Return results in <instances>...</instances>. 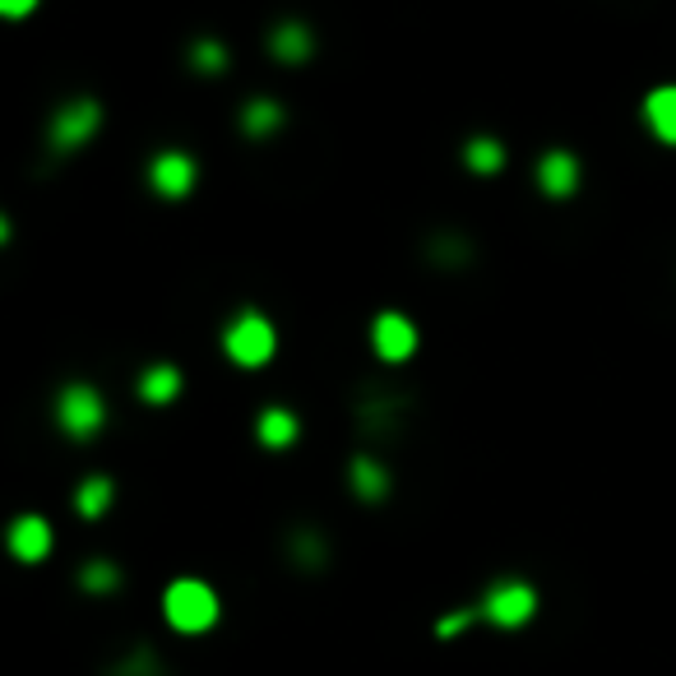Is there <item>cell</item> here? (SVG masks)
<instances>
[{"label": "cell", "mask_w": 676, "mask_h": 676, "mask_svg": "<svg viewBox=\"0 0 676 676\" xmlns=\"http://www.w3.org/2000/svg\"><path fill=\"white\" fill-rule=\"evenodd\" d=\"M162 617L172 630H181V635H204V630L218 626L223 602L204 579H172L162 594Z\"/></svg>", "instance_id": "6da1fadb"}, {"label": "cell", "mask_w": 676, "mask_h": 676, "mask_svg": "<svg viewBox=\"0 0 676 676\" xmlns=\"http://www.w3.org/2000/svg\"><path fill=\"white\" fill-rule=\"evenodd\" d=\"M273 348H279L273 320H269L264 311H256V306H241V311L227 320V329H223V352H227L241 371L264 367L269 357H273Z\"/></svg>", "instance_id": "7a4b0ae2"}, {"label": "cell", "mask_w": 676, "mask_h": 676, "mask_svg": "<svg viewBox=\"0 0 676 676\" xmlns=\"http://www.w3.org/2000/svg\"><path fill=\"white\" fill-rule=\"evenodd\" d=\"M56 427L70 440H98L108 427V398H102L89 380H70L56 394Z\"/></svg>", "instance_id": "3957f363"}, {"label": "cell", "mask_w": 676, "mask_h": 676, "mask_svg": "<svg viewBox=\"0 0 676 676\" xmlns=\"http://www.w3.org/2000/svg\"><path fill=\"white\" fill-rule=\"evenodd\" d=\"M477 611H482V621L496 630H523L538 617V588L528 579H496V584H487Z\"/></svg>", "instance_id": "277c9868"}, {"label": "cell", "mask_w": 676, "mask_h": 676, "mask_svg": "<svg viewBox=\"0 0 676 676\" xmlns=\"http://www.w3.org/2000/svg\"><path fill=\"white\" fill-rule=\"evenodd\" d=\"M98 131H102V102L98 98H70L60 112H52L47 144H52V154H79Z\"/></svg>", "instance_id": "5b68a950"}, {"label": "cell", "mask_w": 676, "mask_h": 676, "mask_svg": "<svg viewBox=\"0 0 676 676\" xmlns=\"http://www.w3.org/2000/svg\"><path fill=\"white\" fill-rule=\"evenodd\" d=\"M200 185V162L190 158L185 149H162L149 162V190L162 200H185L190 190Z\"/></svg>", "instance_id": "8992f818"}, {"label": "cell", "mask_w": 676, "mask_h": 676, "mask_svg": "<svg viewBox=\"0 0 676 676\" xmlns=\"http://www.w3.org/2000/svg\"><path fill=\"white\" fill-rule=\"evenodd\" d=\"M371 348H375L380 362H390V367L408 362V357L417 352V325L404 311H380L371 320Z\"/></svg>", "instance_id": "52a82bcc"}, {"label": "cell", "mask_w": 676, "mask_h": 676, "mask_svg": "<svg viewBox=\"0 0 676 676\" xmlns=\"http://www.w3.org/2000/svg\"><path fill=\"white\" fill-rule=\"evenodd\" d=\"M5 547H10V556L19 565H42V561L52 556L56 533H52V523L42 519V515H19L5 528Z\"/></svg>", "instance_id": "ba28073f"}, {"label": "cell", "mask_w": 676, "mask_h": 676, "mask_svg": "<svg viewBox=\"0 0 676 676\" xmlns=\"http://www.w3.org/2000/svg\"><path fill=\"white\" fill-rule=\"evenodd\" d=\"M584 181V167L570 149H547L538 158V190L547 200H570Z\"/></svg>", "instance_id": "9c48e42d"}, {"label": "cell", "mask_w": 676, "mask_h": 676, "mask_svg": "<svg viewBox=\"0 0 676 676\" xmlns=\"http://www.w3.org/2000/svg\"><path fill=\"white\" fill-rule=\"evenodd\" d=\"M264 47L279 66H306V60L315 56V33H311V24H302V19H283V24L269 29Z\"/></svg>", "instance_id": "30bf717a"}, {"label": "cell", "mask_w": 676, "mask_h": 676, "mask_svg": "<svg viewBox=\"0 0 676 676\" xmlns=\"http://www.w3.org/2000/svg\"><path fill=\"white\" fill-rule=\"evenodd\" d=\"M348 482H352V496L357 500H367V505H375V500H385L390 496V469L380 463L375 454H352V463H348Z\"/></svg>", "instance_id": "8fae6325"}, {"label": "cell", "mask_w": 676, "mask_h": 676, "mask_svg": "<svg viewBox=\"0 0 676 676\" xmlns=\"http://www.w3.org/2000/svg\"><path fill=\"white\" fill-rule=\"evenodd\" d=\"M297 436H302V421H297V413H292V408L273 404V408H264L256 417V440H260L264 450H273V454L292 450V446H297Z\"/></svg>", "instance_id": "7c38bea8"}, {"label": "cell", "mask_w": 676, "mask_h": 676, "mask_svg": "<svg viewBox=\"0 0 676 676\" xmlns=\"http://www.w3.org/2000/svg\"><path fill=\"white\" fill-rule=\"evenodd\" d=\"M329 556H334V547H329V538L320 533V528H292L288 533V561L297 570L320 575V570L329 565Z\"/></svg>", "instance_id": "4fadbf2b"}, {"label": "cell", "mask_w": 676, "mask_h": 676, "mask_svg": "<svg viewBox=\"0 0 676 676\" xmlns=\"http://www.w3.org/2000/svg\"><path fill=\"white\" fill-rule=\"evenodd\" d=\"M404 408L408 398L404 394H385V390H371V398H362V408H357V417H362V427L371 436H390L398 421H404Z\"/></svg>", "instance_id": "5bb4252c"}, {"label": "cell", "mask_w": 676, "mask_h": 676, "mask_svg": "<svg viewBox=\"0 0 676 676\" xmlns=\"http://www.w3.org/2000/svg\"><path fill=\"white\" fill-rule=\"evenodd\" d=\"M288 125V108L279 98H250L241 108V135L246 139H273Z\"/></svg>", "instance_id": "9a60e30c"}, {"label": "cell", "mask_w": 676, "mask_h": 676, "mask_svg": "<svg viewBox=\"0 0 676 676\" xmlns=\"http://www.w3.org/2000/svg\"><path fill=\"white\" fill-rule=\"evenodd\" d=\"M181 390H185V375L172 367V362H158V367H149L139 375V398L149 408H167V404H177L181 398Z\"/></svg>", "instance_id": "2e32d148"}, {"label": "cell", "mask_w": 676, "mask_h": 676, "mask_svg": "<svg viewBox=\"0 0 676 676\" xmlns=\"http://www.w3.org/2000/svg\"><path fill=\"white\" fill-rule=\"evenodd\" d=\"M644 121L658 144H676V83H663L644 98Z\"/></svg>", "instance_id": "e0dca14e"}, {"label": "cell", "mask_w": 676, "mask_h": 676, "mask_svg": "<svg viewBox=\"0 0 676 676\" xmlns=\"http://www.w3.org/2000/svg\"><path fill=\"white\" fill-rule=\"evenodd\" d=\"M505 144L496 135H473L469 149H463V167H469L473 177H500L505 172Z\"/></svg>", "instance_id": "ac0fdd59"}, {"label": "cell", "mask_w": 676, "mask_h": 676, "mask_svg": "<svg viewBox=\"0 0 676 676\" xmlns=\"http://www.w3.org/2000/svg\"><path fill=\"white\" fill-rule=\"evenodd\" d=\"M121 584H125V575H121V565L112 556H93V561L79 565V588L89 598H108V594H116Z\"/></svg>", "instance_id": "d6986e66"}, {"label": "cell", "mask_w": 676, "mask_h": 676, "mask_svg": "<svg viewBox=\"0 0 676 676\" xmlns=\"http://www.w3.org/2000/svg\"><path fill=\"white\" fill-rule=\"evenodd\" d=\"M112 500H116V482L112 477H102V473H93V477H83L79 482V492H75V510L83 515V519H102L112 510Z\"/></svg>", "instance_id": "ffe728a7"}, {"label": "cell", "mask_w": 676, "mask_h": 676, "mask_svg": "<svg viewBox=\"0 0 676 676\" xmlns=\"http://www.w3.org/2000/svg\"><path fill=\"white\" fill-rule=\"evenodd\" d=\"M185 60L195 66V75L214 79V75L227 70V60H232V56H227V47H223L218 37H195V42H190V52H185Z\"/></svg>", "instance_id": "44dd1931"}, {"label": "cell", "mask_w": 676, "mask_h": 676, "mask_svg": "<svg viewBox=\"0 0 676 676\" xmlns=\"http://www.w3.org/2000/svg\"><path fill=\"white\" fill-rule=\"evenodd\" d=\"M431 264H440V269H463L473 260V241L469 237H459V232H446V237H436L431 241Z\"/></svg>", "instance_id": "7402d4cb"}, {"label": "cell", "mask_w": 676, "mask_h": 676, "mask_svg": "<svg viewBox=\"0 0 676 676\" xmlns=\"http://www.w3.org/2000/svg\"><path fill=\"white\" fill-rule=\"evenodd\" d=\"M108 676H162V663H158V653L154 649H131L125 658H116L112 663V672Z\"/></svg>", "instance_id": "603a6c76"}, {"label": "cell", "mask_w": 676, "mask_h": 676, "mask_svg": "<svg viewBox=\"0 0 676 676\" xmlns=\"http://www.w3.org/2000/svg\"><path fill=\"white\" fill-rule=\"evenodd\" d=\"M477 621H482V611H477V607H459V611H450V617H440V621H436V635H440V640H459L463 630L477 626Z\"/></svg>", "instance_id": "cb8c5ba5"}, {"label": "cell", "mask_w": 676, "mask_h": 676, "mask_svg": "<svg viewBox=\"0 0 676 676\" xmlns=\"http://www.w3.org/2000/svg\"><path fill=\"white\" fill-rule=\"evenodd\" d=\"M33 10H37V0H14V5H0V14H5V19H24Z\"/></svg>", "instance_id": "d4e9b609"}]
</instances>
